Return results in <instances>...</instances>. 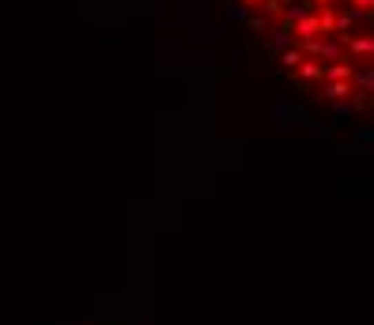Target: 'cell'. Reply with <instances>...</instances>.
<instances>
[{
	"instance_id": "9c48e42d",
	"label": "cell",
	"mask_w": 374,
	"mask_h": 325,
	"mask_svg": "<svg viewBox=\"0 0 374 325\" xmlns=\"http://www.w3.org/2000/svg\"><path fill=\"white\" fill-rule=\"evenodd\" d=\"M355 64L348 61V57H340V61H329L325 64V80H352Z\"/></svg>"
},
{
	"instance_id": "ba28073f",
	"label": "cell",
	"mask_w": 374,
	"mask_h": 325,
	"mask_svg": "<svg viewBox=\"0 0 374 325\" xmlns=\"http://www.w3.org/2000/svg\"><path fill=\"white\" fill-rule=\"evenodd\" d=\"M344 50L352 57H374V35H352L344 42Z\"/></svg>"
},
{
	"instance_id": "d6986e66",
	"label": "cell",
	"mask_w": 374,
	"mask_h": 325,
	"mask_svg": "<svg viewBox=\"0 0 374 325\" xmlns=\"http://www.w3.org/2000/svg\"><path fill=\"white\" fill-rule=\"evenodd\" d=\"M242 4H261V0H242Z\"/></svg>"
},
{
	"instance_id": "277c9868",
	"label": "cell",
	"mask_w": 374,
	"mask_h": 325,
	"mask_svg": "<svg viewBox=\"0 0 374 325\" xmlns=\"http://www.w3.org/2000/svg\"><path fill=\"white\" fill-rule=\"evenodd\" d=\"M295 42H299V38H295V30H291V27H284V23H280V27H276L273 35L265 38V50H268V61H276V57H280L284 50H291V46H295Z\"/></svg>"
},
{
	"instance_id": "6da1fadb",
	"label": "cell",
	"mask_w": 374,
	"mask_h": 325,
	"mask_svg": "<svg viewBox=\"0 0 374 325\" xmlns=\"http://www.w3.org/2000/svg\"><path fill=\"white\" fill-rule=\"evenodd\" d=\"M299 46H302V53H306V57H317V61H325V64H329V61H340V57H344V42H340L337 35H333V38L314 35V38H302Z\"/></svg>"
},
{
	"instance_id": "8992f818",
	"label": "cell",
	"mask_w": 374,
	"mask_h": 325,
	"mask_svg": "<svg viewBox=\"0 0 374 325\" xmlns=\"http://www.w3.org/2000/svg\"><path fill=\"white\" fill-rule=\"evenodd\" d=\"M352 87H355V91H363V95L371 99V95H374V61H363L360 68L352 72Z\"/></svg>"
},
{
	"instance_id": "5bb4252c",
	"label": "cell",
	"mask_w": 374,
	"mask_h": 325,
	"mask_svg": "<svg viewBox=\"0 0 374 325\" xmlns=\"http://www.w3.org/2000/svg\"><path fill=\"white\" fill-rule=\"evenodd\" d=\"M268 23H273V15H265V12L250 15V30H253V35H265V30H268Z\"/></svg>"
},
{
	"instance_id": "3957f363",
	"label": "cell",
	"mask_w": 374,
	"mask_h": 325,
	"mask_svg": "<svg viewBox=\"0 0 374 325\" xmlns=\"http://www.w3.org/2000/svg\"><path fill=\"white\" fill-rule=\"evenodd\" d=\"M273 121L276 125H299V121H306V106L295 102L291 95H276L273 102Z\"/></svg>"
},
{
	"instance_id": "7a4b0ae2",
	"label": "cell",
	"mask_w": 374,
	"mask_h": 325,
	"mask_svg": "<svg viewBox=\"0 0 374 325\" xmlns=\"http://www.w3.org/2000/svg\"><path fill=\"white\" fill-rule=\"evenodd\" d=\"M314 102L317 106H333V102H344L348 95H355V87H352V80H325L322 87H314Z\"/></svg>"
},
{
	"instance_id": "7c38bea8",
	"label": "cell",
	"mask_w": 374,
	"mask_h": 325,
	"mask_svg": "<svg viewBox=\"0 0 374 325\" xmlns=\"http://www.w3.org/2000/svg\"><path fill=\"white\" fill-rule=\"evenodd\" d=\"M276 61H280V64H284V68H288V72H295L299 64L306 61V53H302V46H291V50H284L280 57H276Z\"/></svg>"
},
{
	"instance_id": "2e32d148",
	"label": "cell",
	"mask_w": 374,
	"mask_h": 325,
	"mask_svg": "<svg viewBox=\"0 0 374 325\" xmlns=\"http://www.w3.org/2000/svg\"><path fill=\"white\" fill-rule=\"evenodd\" d=\"M348 4H355V8H367V12H374V0H348Z\"/></svg>"
},
{
	"instance_id": "30bf717a",
	"label": "cell",
	"mask_w": 374,
	"mask_h": 325,
	"mask_svg": "<svg viewBox=\"0 0 374 325\" xmlns=\"http://www.w3.org/2000/svg\"><path fill=\"white\" fill-rule=\"evenodd\" d=\"M314 35H322V23H317V12H310L295 23V38L302 42V38H314Z\"/></svg>"
},
{
	"instance_id": "9a60e30c",
	"label": "cell",
	"mask_w": 374,
	"mask_h": 325,
	"mask_svg": "<svg viewBox=\"0 0 374 325\" xmlns=\"http://www.w3.org/2000/svg\"><path fill=\"white\" fill-rule=\"evenodd\" d=\"M355 136H360L363 144H374V129L371 125H355Z\"/></svg>"
},
{
	"instance_id": "8fae6325",
	"label": "cell",
	"mask_w": 374,
	"mask_h": 325,
	"mask_svg": "<svg viewBox=\"0 0 374 325\" xmlns=\"http://www.w3.org/2000/svg\"><path fill=\"white\" fill-rule=\"evenodd\" d=\"M317 23H322V35H337V8L333 4L317 8Z\"/></svg>"
},
{
	"instance_id": "ac0fdd59",
	"label": "cell",
	"mask_w": 374,
	"mask_h": 325,
	"mask_svg": "<svg viewBox=\"0 0 374 325\" xmlns=\"http://www.w3.org/2000/svg\"><path fill=\"white\" fill-rule=\"evenodd\" d=\"M137 325H155V318H144V322H137Z\"/></svg>"
},
{
	"instance_id": "5b68a950",
	"label": "cell",
	"mask_w": 374,
	"mask_h": 325,
	"mask_svg": "<svg viewBox=\"0 0 374 325\" xmlns=\"http://www.w3.org/2000/svg\"><path fill=\"white\" fill-rule=\"evenodd\" d=\"M314 80H325V61L317 57H306L295 72H291V84H314Z\"/></svg>"
},
{
	"instance_id": "4fadbf2b",
	"label": "cell",
	"mask_w": 374,
	"mask_h": 325,
	"mask_svg": "<svg viewBox=\"0 0 374 325\" xmlns=\"http://www.w3.org/2000/svg\"><path fill=\"white\" fill-rule=\"evenodd\" d=\"M224 15H227V23H250V8H246V4H235V0H227Z\"/></svg>"
},
{
	"instance_id": "e0dca14e",
	"label": "cell",
	"mask_w": 374,
	"mask_h": 325,
	"mask_svg": "<svg viewBox=\"0 0 374 325\" xmlns=\"http://www.w3.org/2000/svg\"><path fill=\"white\" fill-rule=\"evenodd\" d=\"M314 8H325V4H337V0H310Z\"/></svg>"
},
{
	"instance_id": "ffe728a7",
	"label": "cell",
	"mask_w": 374,
	"mask_h": 325,
	"mask_svg": "<svg viewBox=\"0 0 374 325\" xmlns=\"http://www.w3.org/2000/svg\"><path fill=\"white\" fill-rule=\"evenodd\" d=\"M340 4H348V0H340Z\"/></svg>"
},
{
	"instance_id": "52a82bcc",
	"label": "cell",
	"mask_w": 374,
	"mask_h": 325,
	"mask_svg": "<svg viewBox=\"0 0 374 325\" xmlns=\"http://www.w3.org/2000/svg\"><path fill=\"white\" fill-rule=\"evenodd\" d=\"M310 12H317V8L310 4V0H295V4H288V8H284L280 23H284V27H291V30H295V23L302 19V15H310Z\"/></svg>"
}]
</instances>
